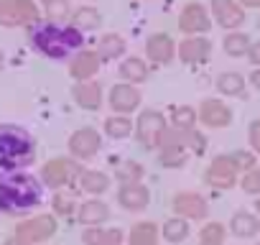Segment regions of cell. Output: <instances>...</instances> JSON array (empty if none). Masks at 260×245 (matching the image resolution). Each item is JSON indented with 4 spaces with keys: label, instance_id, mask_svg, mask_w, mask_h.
Returning a JSON list of instances; mask_svg holds the SVG:
<instances>
[{
    "label": "cell",
    "instance_id": "obj_46",
    "mask_svg": "<svg viewBox=\"0 0 260 245\" xmlns=\"http://www.w3.org/2000/svg\"><path fill=\"white\" fill-rule=\"evenodd\" d=\"M3 62H6V56H3V51H0V69H3Z\"/></svg>",
    "mask_w": 260,
    "mask_h": 245
},
{
    "label": "cell",
    "instance_id": "obj_45",
    "mask_svg": "<svg viewBox=\"0 0 260 245\" xmlns=\"http://www.w3.org/2000/svg\"><path fill=\"white\" fill-rule=\"evenodd\" d=\"M255 215H257V217H260V194H257V197H255Z\"/></svg>",
    "mask_w": 260,
    "mask_h": 245
},
{
    "label": "cell",
    "instance_id": "obj_41",
    "mask_svg": "<svg viewBox=\"0 0 260 245\" xmlns=\"http://www.w3.org/2000/svg\"><path fill=\"white\" fill-rule=\"evenodd\" d=\"M247 62H250L252 67H260V41H252V46H250V51H247Z\"/></svg>",
    "mask_w": 260,
    "mask_h": 245
},
{
    "label": "cell",
    "instance_id": "obj_23",
    "mask_svg": "<svg viewBox=\"0 0 260 245\" xmlns=\"http://www.w3.org/2000/svg\"><path fill=\"white\" fill-rule=\"evenodd\" d=\"M117 74L127 84H143L148 79V62L141 56H125L117 67Z\"/></svg>",
    "mask_w": 260,
    "mask_h": 245
},
{
    "label": "cell",
    "instance_id": "obj_42",
    "mask_svg": "<svg viewBox=\"0 0 260 245\" xmlns=\"http://www.w3.org/2000/svg\"><path fill=\"white\" fill-rule=\"evenodd\" d=\"M247 82H250V84H252V87H255V89L260 92V67H255V69L250 72V77H247Z\"/></svg>",
    "mask_w": 260,
    "mask_h": 245
},
{
    "label": "cell",
    "instance_id": "obj_38",
    "mask_svg": "<svg viewBox=\"0 0 260 245\" xmlns=\"http://www.w3.org/2000/svg\"><path fill=\"white\" fill-rule=\"evenodd\" d=\"M44 11H46V21H54V23H64L72 18L69 0H51L49 6H44Z\"/></svg>",
    "mask_w": 260,
    "mask_h": 245
},
{
    "label": "cell",
    "instance_id": "obj_44",
    "mask_svg": "<svg viewBox=\"0 0 260 245\" xmlns=\"http://www.w3.org/2000/svg\"><path fill=\"white\" fill-rule=\"evenodd\" d=\"M3 245H23V242H21V240H18V237H16V235H13V237H11V240H6V242H3Z\"/></svg>",
    "mask_w": 260,
    "mask_h": 245
},
{
    "label": "cell",
    "instance_id": "obj_11",
    "mask_svg": "<svg viewBox=\"0 0 260 245\" xmlns=\"http://www.w3.org/2000/svg\"><path fill=\"white\" fill-rule=\"evenodd\" d=\"M100 148H102V138H100V131L92 128V126H84V128H79L69 136V154L77 161L94 159L100 154Z\"/></svg>",
    "mask_w": 260,
    "mask_h": 245
},
{
    "label": "cell",
    "instance_id": "obj_47",
    "mask_svg": "<svg viewBox=\"0 0 260 245\" xmlns=\"http://www.w3.org/2000/svg\"><path fill=\"white\" fill-rule=\"evenodd\" d=\"M41 3H44V6H49V3H51V0H41Z\"/></svg>",
    "mask_w": 260,
    "mask_h": 245
},
{
    "label": "cell",
    "instance_id": "obj_1",
    "mask_svg": "<svg viewBox=\"0 0 260 245\" xmlns=\"http://www.w3.org/2000/svg\"><path fill=\"white\" fill-rule=\"evenodd\" d=\"M28 41L31 46L54 62H64L82 51L84 46V34L74 28L72 23H54V21H39L36 26L28 28Z\"/></svg>",
    "mask_w": 260,
    "mask_h": 245
},
{
    "label": "cell",
    "instance_id": "obj_15",
    "mask_svg": "<svg viewBox=\"0 0 260 245\" xmlns=\"http://www.w3.org/2000/svg\"><path fill=\"white\" fill-rule=\"evenodd\" d=\"M212 21H217L227 31H237L245 23V8L237 0H212Z\"/></svg>",
    "mask_w": 260,
    "mask_h": 245
},
{
    "label": "cell",
    "instance_id": "obj_2",
    "mask_svg": "<svg viewBox=\"0 0 260 245\" xmlns=\"http://www.w3.org/2000/svg\"><path fill=\"white\" fill-rule=\"evenodd\" d=\"M44 199V181L28 171H0V212L18 217Z\"/></svg>",
    "mask_w": 260,
    "mask_h": 245
},
{
    "label": "cell",
    "instance_id": "obj_10",
    "mask_svg": "<svg viewBox=\"0 0 260 245\" xmlns=\"http://www.w3.org/2000/svg\"><path fill=\"white\" fill-rule=\"evenodd\" d=\"M141 102L143 95L138 84H127V82H117L107 95V105L112 107L115 115H133L136 110H141Z\"/></svg>",
    "mask_w": 260,
    "mask_h": 245
},
{
    "label": "cell",
    "instance_id": "obj_51",
    "mask_svg": "<svg viewBox=\"0 0 260 245\" xmlns=\"http://www.w3.org/2000/svg\"><path fill=\"white\" fill-rule=\"evenodd\" d=\"M199 245H204V242H199Z\"/></svg>",
    "mask_w": 260,
    "mask_h": 245
},
{
    "label": "cell",
    "instance_id": "obj_25",
    "mask_svg": "<svg viewBox=\"0 0 260 245\" xmlns=\"http://www.w3.org/2000/svg\"><path fill=\"white\" fill-rule=\"evenodd\" d=\"M158 242H161V230L151 220L136 222L127 232V245H158Z\"/></svg>",
    "mask_w": 260,
    "mask_h": 245
},
{
    "label": "cell",
    "instance_id": "obj_16",
    "mask_svg": "<svg viewBox=\"0 0 260 245\" xmlns=\"http://www.w3.org/2000/svg\"><path fill=\"white\" fill-rule=\"evenodd\" d=\"M176 51H179V49H176V44H174V39H171L169 34H151V36L146 39V59H148L151 64L166 67V64L174 62Z\"/></svg>",
    "mask_w": 260,
    "mask_h": 245
},
{
    "label": "cell",
    "instance_id": "obj_6",
    "mask_svg": "<svg viewBox=\"0 0 260 245\" xmlns=\"http://www.w3.org/2000/svg\"><path fill=\"white\" fill-rule=\"evenodd\" d=\"M166 126H169V117H166L161 110H153V107L143 110V112L138 115V120H136V131H133L136 143H138L141 148H146V151L158 148V138H161V133L166 131Z\"/></svg>",
    "mask_w": 260,
    "mask_h": 245
},
{
    "label": "cell",
    "instance_id": "obj_5",
    "mask_svg": "<svg viewBox=\"0 0 260 245\" xmlns=\"http://www.w3.org/2000/svg\"><path fill=\"white\" fill-rule=\"evenodd\" d=\"M82 171L84 169L74 156H59V159H51L41 166V181H44V187L59 192V189L74 187L79 181Z\"/></svg>",
    "mask_w": 260,
    "mask_h": 245
},
{
    "label": "cell",
    "instance_id": "obj_21",
    "mask_svg": "<svg viewBox=\"0 0 260 245\" xmlns=\"http://www.w3.org/2000/svg\"><path fill=\"white\" fill-rule=\"evenodd\" d=\"M230 232L240 240H250V237H257L260 235V217L250 209H237L232 217H230Z\"/></svg>",
    "mask_w": 260,
    "mask_h": 245
},
{
    "label": "cell",
    "instance_id": "obj_14",
    "mask_svg": "<svg viewBox=\"0 0 260 245\" xmlns=\"http://www.w3.org/2000/svg\"><path fill=\"white\" fill-rule=\"evenodd\" d=\"M199 122L207 128H214V131L227 128L232 122V107L219 97H207L199 105Z\"/></svg>",
    "mask_w": 260,
    "mask_h": 245
},
{
    "label": "cell",
    "instance_id": "obj_13",
    "mask_svg": "<svg viewBox=\"0 0 260 245\" xmlns=\"http://www.w3.org/2000/svg\"><path fill=\"white\" fill-rule=\"evenodd\" d=\"M171 209L176 217H184V220H204L209 215V204L207 199L199 194V192H176L174 199H171Z\"/></svg>",
    "mask_w": 260,
    "mask_h": 245
},
{
    "label": "cell",
    "instance_id": "obj_19",
    "mask_svg": "<svg viewBox=\"0 0 260 245\" xmlns=\"http://www.w3.org/2000/svg\"><path fill=\"white\" fill-rule=\"evenodd\" d=\"M179 59L184 64H204L209 62V54H212V41L207 36H186L181 44H179Z\"/></svg>",
    "mask_w": 260,
    "mask_h": 245
},
{
    "label": "cell",
    "instance_id": "obj_35",
    "mask_svg": "<svg viewBox=\"0 0 260 245\" xmlns=\"http://www.w3.org/2000/svg\"><path fill=\"white\" fill-rule=\"evenodd\" d=\"M51 209H54V215H59V217H74V215L79 212V204H77V199H74L72 192L59 189V192H54V197H51Z\"/></svg>",
    "mask_w": 260,
    "mask_h": 245
},
{
    "label": "cell",
    "instance_id": "obj_12",
    "mask_svg": "<svg viewBox=\"0 0 260 245\" xmlns=\"http://www.w3.org/2000/svg\"><path fill=\"white\" fill-rule=\"evenodd\" d=\"M179 28L186 36H204L212 28V16L202 3H186L179 13Z\"/></svg>",
    "mask_w": 260,
    "mask_h": 245
},
{
    "label": "cell",
    "instance_id": "obj_32",
    "mask_svg": "<svg viewBox=\"0 0 260 245\" xmlns=\"http://www.w3.org/2000/svg\"><path fill=\"white\" fill-rule=\"evenodd\" d=\"M133 131H136V120H130V115H110L105 120V136H110L112 141L133 136Z\"/></svg>",
    "mask_w": 260,
    "mask_h": 245
},
{
    "label": "cell",
    "instance_id": "obj_3",
    "mask_svg": "<svg viewBox=\"0 0 260 245\" xmlns=\"http://www.w3.org/2000/svg\"><path fill=\"white\" fill-rule=\"evenodd\" d=\"M207 151V138L194 131H181L174 126H166V131L158 138V164L164 169H184L191 156H202Z\"/></svg>",
    "mask_w": 260,
    "mask_h": 245
},
{
    "label": "cell",
    "instance_id": "obj_26",
    "mask_svg": "<svg viewBox=\"0 0 260 245\" xmlns=\"http://www.w3.org/2000/svg\"><path fill=\"white\" fill-rule=\"evenodd\" d=\"M166 117H169V126H174V128L194 131L199 122V110H194L191 105H171Z\"/></svg>",
    "mask_w": 260,
    "mask_h": 245
},
{
    "label": "cell",
    "instance_id": "obj_48",
    "mask_svg": "<svg viewBox=\"0 0 260 245\" xmlns=\"http://www.w3.org/2000/svg\"><path fill=\"white\" fill-rule=\"evenodd\" d=\"M257 31H260V18H257Z\"/></svg>",
    "mask_w": 260,
    "mask_h": 245
},
{
    "label": "cell",
    "instance_id": "obj_36",
    "mask_svg": "<svg viewBox=\"0 0 260 245\" xmlns=\"http://www.w3.org/2000/svg\"><path fill=\"white\" fill-rule=\"evenodd\" d=\"M230 159L235 161V166H237L240 174H247V171H252V169L260 166V164H257L260 156H257L252 148H237V151H230Z\"/></svg>",
    "mask_w": 260,
    "mask_h": 245
},
{
    "label": "cell",
    "instance_id": "obj_29",
    "mask_svg": "<svg viewBox=\"0 0 260 245\" xmlns=\"http://www.w3.org/2000/svg\"><path fill=\"white\" fill-rule=\"evenodd\" d=\"M69 23H72L74 28H79L82 34H89V31H97V28L102 26V13H100L94 6H82V8H77V11L72 13Z\"/></svg>",
    "mask_w": 260,
    "mask_h": 245
},
{
    "label": "cell",
    "instance_id": "obj_17",
    "mask_svg": "<svg viewBox=\"0 0 260 245\" xmlns=\"http://www.w3.org/2000/svg\"><path fill=\"white\" fill-rule=\"evenodd\" d=\"M102 67V59L97 51L92 49H82L77 51L72 59H69V74L74 82H87V79H94V74L100 72Z\"/></svg>",
    "mask_w": 260,
    "mask_h": 245
},
{
    "label": "cell",
    "instance_id": "obj_49",
    "mask_svg": "<svg viewBox=\"0 0 260 245\" xmlns=\"http://www.w3.org/2000/svg\"><path fill=\"white\" fill-rule=\"evenodd\" d=\"M257 245H260V235H257Z\"/></svg>",
    "mask_w": 260,
    "mask_h": 245
},
{
    "label": "cell",
    "instance_id": "obj_4",
    "mask_svg": "<svg viewBox=\"0 0 260 245\" xmlns=\"http://www.w3.org/2000/svg\"><path fill=\"white\" fill-rule=\"evenodd\" d=\"M36 161V138L11 122H0V169L26 171Z\"/></svg>",
    "mask_w": 260,
    "mask_h": 245
},
{
    "label": "cell",
    "instance_id": "obj_20",
    "mask_svg": "<svg viewBox=\"0 0 260 245\" xmlns=\"http://www.w3.org/2000/svg\"><path fill=\"white\" fill-rule=\"evenodd\" d=\"M72 100H74L82 110H89V112L100 110V107H102V87H100V82H94V79L74 82V87H72Z\"/></svg>",
    "mask_w": 260,
    "mask_h": 245
},
{
    "label": "cell",
    "instance_id": "obj_18",
    "mask_svg": "<svg viewBox=\"0 0 260 245\" xmlns=\"http://www.w3.org/2000/svg\"><path fill=\"white\" fill-rule=\"evenodd\" d=\"M117 204L127 212H143L151 204V189L146 184H120L117 189Z\"/></svg>",
    "mask_w": 260,
    "mask_h": 245
},
{
    "label": "cell",
    "instance_id": "obj_31",
    "mask_svg": "<svg viewBox=\"0 0 260 245\" xmlns=\"http://www.w3.org/2000/svg\"><path fill=\"white\" fill-rule=\"evenodd\" d=\"M189 232H191V225H189V220H184V217H171V220H166L164 222V227H161V237L169 242V245H179V242H184L186 237H189Z\"/></svg>",
    "mask_w": 260,
    "mask_h": 245
},
{
    "label": "cell",
    "instance_id": "obj_37",
    "mask_svg": "<svg viewBox=\"0 0 260 245\" xmlns=\"http://www.w3.org/2000/svg\"><path fill=\"white\" fill-rule=\"evenodd\" d=\"M224 237H227V227L222 222H207L199 230V242L204 245H224Z\"/></svg>",
    "mask_w": 260,
    "mask_h": 245
},
{
    "label": "cell",
    "instance_id": "obj_43",
    "mask_svg": "<svg viewBox=\"0 0 260 245\" xmlns=\"http://www.w3.org/2000/svg\"><path fill=\"white\" fill-rule=\"evenodd\" d=\"M242 8H260V0H237Z\"/></svg>",
    "mask_w": 260,
    "mask_h": 245
},
{
    "label": "cell",
    "instance_id": "obj_9",
    "mask_svg": "<svg viewBox=\"0 0 260 245\" xmlns=\"http://www.w3.org/2000/svg\"><path fill=\"white\" fill-rule=\"evenodd\" d=\"M204 184H209L212 189H222V192L240 187V171L235 161L230 159V154H217L212 159V164L204 171Z\"/></svg>",
    "mask_w": 260,
    "mask_h": 245
},
{
    "label": "cell",
    "instance_id": "obj_27",
    "mask_svg": "<svg viewBox=\"0 0 260 245\" xmlns=\"http://www.w3.org/2000/svg\"><path fill=\"white\" fill-rule=\"evenodd\" d=\"M125 49H127V41H125L120 34H105V36H100V41H97V54H100L102 64L120 59V56L125 54Z\"/></svg>",
    "mask_w": 260,
    "mask_h": 245
},
{
    "label": "cell",
    "instance_id": "obj_50",
    "mask_svg": "<svg viewBox=\"0 0 260 245\" xmlns=\"http://www.w3.org/2000/svg\"><path fill=\"white\" fill-rule=\"evenodd\" d=\"M141 3H148V0H141Z\"/></svg>",
    "mask_w": 260,
    "mask_h": 245
},
{
    "label": "cell",
    "instance_id": "obj_7",
    "mask_svg": "<svg viewBox=\"0 0 260 245\" xmlns=\"http://www.w3.org/2000/svg\"><path fill=\"white\" fill-rule=\"evenodd\" d=\"M41 21L39 6L34 0H0V26L16 28V26H36Z\"/></svg>",
    "mask_w": 260,
    "mask_h": 245
},
{
    "label": "cell",
    "instance_id": "obj_39",
    "mask_svg": "<svg viewBox=\"0 0 260 245\" xmlns=\"http://www.w3.org/2000/svg\"><path fill=\"white\" fill-rule=\"evenodd\" d=\"M240 187H242L245 194L257 197V194H260V166L252 169V171H247V174H242V176H240Z\"/></svg>",
    "mask_w": 260,
    "mask_h": 245
},
{
    "label": "cell",
    "instance_id": "obj_30",
    "mask_svg": "<svg viewBox=\"0 0 260 245\" xmlns=\"http://www.w3.org/2000/svg\"><path fill=\"white\" fill-rule=\"evenodd\" d=\"M143 164L133 161V159H125V161H115V169H112V176L120 181V184H138L143 181Z\"/></svg>",
    "mask_w": 260,
    "mask_h": 245
},
{
    "label": "cell",
    "instance_id": "obj_22",
    "mask_svg": "<svg viewBox=\"0 0 260 245\" xmlns=\"http://www.w3.org/2000/svg\"><path fill=\"white\" fill-rule=\"evenodd\" d=\"M77 217H79V222L87 225V227H100V225H105V222L110 220V204L102 202L100 197H92V199H87V202L79 204Z\"/></svg>",
    "mask_w": 260,
    "mask_h": 245
},
{
    "label": "cell",
    "instance_id": "obj_28",
    "mask_svg": "<svg viewBox=\"0 0 260 245\" xmlns=\"http://www.w3.org/2000/svg\"><path fill=\"white\" fill-rule=\"evenodd\" d=\"M110 181H112L110 174L97 171V169H84L82 176H79V189L92 194V197H100V194H105L110 189Z\"/></svg>",
    "mask_w": 260,
    "mask_h": 245
},
{
    "label": "cell",
    "instance_id": "obj_34",
    "mask_svg": "<svg viewBox=\"0 0 260 245\" xmlns=\"http://www.w3.org/2000/svg\"><path fill=\"white\" fill-rule=\"evenodd\" d=\"M250 46H252V39H250L245 31H230V34L224 36V41H222L224 54H227V56H232V59L247 56Z\"/></svg>",
    "mask_w": 260,
    "mask_h": 245
},
{
    "label": "cell",
    "instance_id": "obj_24",
    "mask_svg": "<svg viewBox=\"0 0 260 245\" xmlns=\"http://www.w3.org/2000/svg\"><path fill=\"white\" fill-rule=\"evenodd\" d=\"M125 235L120 227H84L82 242L84 245H122Z\"/></svg>",
    "mask_w": 260,
    "mask_h": 245
},
{
    "label": "cell",
    "instance_id": "obj_8",
    "mask_svg": "<svg viewBox=\"0 0 260 245\" xmlns=\"http://www.w3.org/2000/svg\"><path fill=\"white\" fill-rule=\"evenodd\" d=\"M56 215H36L23 220L21 225H16V237L23 245H41L49 237L56 235Z\"/></svg>",
    "mask_w": 260,
    "mask_h": 245
},
{
    "label": "cell",
    "instance_id": "obj_40",
    "mask_svg": "<svg viewBox=\"0 0 260 245\" xmlns=\"http://www.w3.org/2000/svg\"><path fill=\"white\" fill-rule=\"evenodd\" d=\"M247 143H250V148L260 156V117L250 122V128H247Z\"/></svg>",
    "mask_w": 260,
    "mask_h": 245
},
{
    "label": "cell",
    "instance_id": "obj_33",
    "mask_svg": "<svg viewBox=\"0 0 260 245\" xmlns=\"http://www.w3.org/2000/svg\"><path fill=\"white\" fill-rule=\"evenodd\" d=\"M217 92L224 95V97H240L247 87V79L240 74V72H222L217 77Z\"/></svg>",
    "mask_w": 260,
    "mask_h": 245
}]
</instances>
